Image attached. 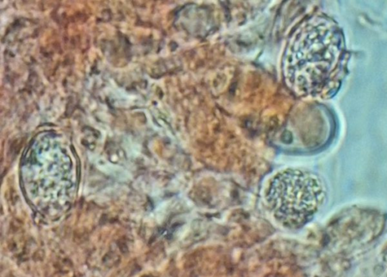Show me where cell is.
<instances>
[{"label": "cell", "mask_w": 387, "mask_h": 277, "mask_svg": "<svg viewBox=\"0 0 387 277\" xmlns=\"http://www.w3.org/2000/svg\"><path fill=\"white\" fill-rule=\"evenodd\" d=\"M325 187L317 176L288 168L274 176L265 200L275 219L287 228H301L312 219L323 203Z\"/></svg>", "instance_id": "obj_1"}]
</instances>
